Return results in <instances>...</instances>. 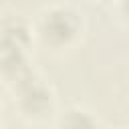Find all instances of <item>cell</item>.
Here are the masks:
<instances>
[{
	"label": "cell",
	"mask_w": 129,
	"mask_h": 129,
	"mask_svg": "<svg viewBox=\"0 0 129 129\" xmlns=\"http://www.w3.org/2000/svg\"><path fill=\"white\" fill-rule=\"evenodd\" d=\"M119 8H121V14L129 20V0H119Z\"/></svg>",
	"instance_id": "5"
},
{
	"label": "cell",
	"mask_w": 129,
	"mask_h": 129,
	"mask_svg": "<svg viewBox=\"0 0 129 129\" xmlns=\"http://www.w3.org/2000/svg\"><path fill=\"white\" fill-rule=\"evenodd\" d=\"M30 42V26L20 16H8L4 18V32H2V44L4 46H18L26 48Z\"/></svg>",
	"instance_id": "3"
},
{
	"label": "cell",
	"mask_w": 129,
	"mask_h": 129,
	"mask_svg": "<svg viewBox=\"0 0 129 129\" xmlns=\"http://www.w3.org/2000/svg\"><path fill=\"white\" fill-rule=\"evenodd\" d=\"M12 87H14V97H16L18 109L28 117H42L54 105L52 89L36 73L28 75L26 79L18 81Z\"/></svg>",
	"instance_id": "2"
},
{
	"label": "cell",
	"mask_w": 129,
	"mask_h": 129,
	"mask_svg": "<svg viewBox=\"0 0 129 129\" xmlns=\"http://www.w3.org/2000/svg\"><path fill=\"white\" fill-rule=\"evenodd\" d=\"M58 129H101L97 117L81 107H71L58 117Z\"/></svg>",
	"instance_id": "4"
},
{
	"label": "cell",
	"mask_w": 129,
	"mask_h": 129,
	"mask_svg": "<svg viewBox=\"0 0 129 129\" xmlns=\"http://www.w3.org/2000/svg\"><path fill=\"white\" fill-rule=\"evenodd\" d=\"M81 32V16L75 8L64 4H52L38 16V34L50 46H67Z\"/></svg>",
	"instance_id": "1"
}]
</instances>
